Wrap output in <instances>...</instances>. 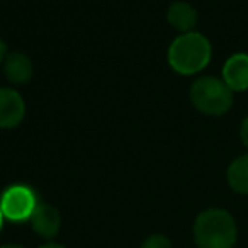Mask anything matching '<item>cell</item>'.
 I'll list each match as a JSON object with an SVG mask.
<instances>
[{
    "label": "cell",
    "instance_id": "16",
    "mask_svg": "<svg viewBox=\"0 0 248 248\" xmlns=\"http://www.w3.org/2000/svg\"><path fill=\"white\" fill-rule=\"evenodd\" d=\"M2 223H4V214H2V211H0V230H2Z\"/></svg>",
    "mask_w": 248,
    "mask_h": 248
},
{
    "label": "cell",
    "instance_id": "2",
    "mask_svg": "<svg viewBox=\"0 0 248 248\" xmlns=\"http://www.w3.org/2000/svg\"><path fill=\"white\" fill-rule=\"evenodd\" d=\"M213 48L209 39L201 32L180 34L169 48V63L180 75H194L204 70L211 62Z\"/></svg>",
    "mask_w": 248,
    "mask_h": 248
},
{
    "label": "cell",
    "instance_id": "11",
    "mask_svg": "<svg viewBox=\"0 0 248 248\" xmlns=\"http://www.w3.org/2000/svg\"><path fill=\"white\" fill-rule=\"evenodd\" d=\"M141 248H172V243L163 234H152L143 241Z\"/></svg>",
    "mask_w": 248,
    "mask_h": 248
},
{
    "label": "cell",
    "instance_id": "14",
    "mask_svg": "<svg viewBox=\"0 0 248 248\" xmlns=\"http://www.w3.org/2000/svg\"><path fill=\"white\" fill-rule=\"evenodd\" d=\"M39 248H65V247H63V245H58V243H53V241H49V243L41 245Z\"/></svg>",
    "mask_w": 248,
    "mask_h": 248
},
{
    "label": "cell",
    "instance_id": "1",
    "mask_svg": "<svg viewBox=\"0 0 248 248\" xmlns=\"http://www.w3.org/2000/svg\"><path fill=\"white\" fill-rule=\"evenodd\" d=\"M236 238V223L228 211L211 207L196 217L194 240L197 248H233Z\"/></svg>",
    "mask_w": 248,
    "mask_h": 248
},
{
    "label": "cell",
    "instance_id": "7",
    "mask_svg": "<svg viewBox=\"0 0 248 248\" xmlns=\"http://www.w3.org/2000/svg\"><path fill=\"white\" fill-rule=\"evenodd\" d=\"M223 80L233 92L248 90V55L234 53L224 62Z\"/></svg>",
    "mask_w": 248,
    "mask_h": 248
},
{
    "label": "cell",
    "instance_id": "13",
    "mask_svg": "<svg viewBox=\"0 0 248 248\" xmlns=\"http://www.w3.org/2000/svg\"><path fill=\"white\" fill-rule=\"evenodd\" d=\"M5 56H7V46H5V43L2 41V38H0V63L4 62Z\"/></svg>",
    "mask_w": 248,
    "mask_h": 248
},
{
    "label": "cell",
    "instance_id": "15",
    "mask_svg": "<svg viewBox=\"0 0 248 248\" xmlns=\"http://www.w3.org/2000/svg\"><path fill=\"white\" fill-rule=\"evenodd\" d=\"M0 248H24V247H19V245H4V247Z\"/></svg>",
    "mask_w": 248,
    "mask_h": 248
},
{
    "label": "cell",
    "instance_id": "5",
    "mask_svg": "<svg viewBox=\"0 0 248 248\" xmlns=\"http://www.w3.org/2000/svg\"><path fill=\"white\" fill-rule=\"evenodd\" d=\"M26 104L21 93L7 87L0 89V128H16L24 119Z\"/></svg>",
    "mask_w": 248,
    "mask_h": 248
},
{
    "label": "cell",
    "instance_id": "10",
    "mask_svg": "<svg viewBox=\"0 0 248 248\" xmlns=\"http://www.w3.org/2000/svg\"><path fill=\"white\" fill-rule=\"evenodd\" d=\"M228 186L236 194L248 196V153L234 158L226 170Z\"/></svg>",
    "mask_w": 248,
    "mask_h": 248
},
{
    "label": "cell",
    "instance_id": "4",
    "mask_svg": "<svg viewBox=\"0 0 248 248\" xmlns=\"http://www.w3.org/2000/svg\"><path fill=\"white\" fill-rule=\"evenodd\" d=\"M36 192L28 186H11L0 196V211L4 217L11 221H26L31 219L36 206H38Z\"/></svg>",
    "mask_w": 248,
    "mask_h": 248
},
{
    "label": "cell",
    "instance_id": "8",
    "mask_svg": "<svg viewBox=\"0 0 248 248\" xmlns=\"http://www.w3.org/2000/svg\"><path fill=\"white\" fill-rule=\"evenodd\" d=\"M4 72L9 82L16 83V85H21V83H28L31 80L34 68H32V62L29 60V56L17 51L5 56Z\"/></svg>",
    "mask_w": 248,
    "mask_h": 248
},
{
    "label": "cell",
    "instance_id": "9",
    "mask_svg": "<svg viewBox=\"0 0 248 248\" xmlns=\"http://www.w3.org/2000/svg\"><path fill=\"white\" fill-rule=\"evenodd\" d=\"M167 19H169V24L173 29L180 31L182 34L186 32H192L194 28L197 24V12L187 2H175L169 7L167 12Z\"/></svg>",
    "mask_w": 248,
    "mask_h": 248
},
{
    "label": "cell",
    "instance_id": "12",
    "mask_svg": "<svg viewBox=\"0 0 248 248\" xmlns=\"http://www.w3.org/2000/svg\"><path fill=\"white\" fill-rule=\"evenodd\" d=\"M240 138H241V143L243 146L248 150V116L241 121V126H240Z\"/></svg>",
    "mask_w": 248,
    "mask_h": 248
},
{
    "label": "cell",
    "instance_id": "6",
    "mask_svg": "<svg viewBox=\"0 0 248 248\" xmlns=\"http://www.w3.org/2000/svg\"><path fill=\"white\" fill-rule=\"evenodd\" d=\"M31 226L36 234H39L45 240H51L58 234L60 226H62V216L58 209L53 207L51 204L39 202L36 206L34 213L31 216Z\"/></svg>",
    "mask_w": 248,
    "mask_h": 248
},
{
    "label": "cell",
    "instance_id": "3",
    "mask_svg": "<svg viewBox=\"0 0 248 248\" xmlns=\"http://www.w3.org/2000/svg\"><path fill=\"white\" fill-rule=\"evenodd\" d=\"M233 90L216 77H201L190 87V102L206 116H223L233 106Z\"/></svg>",
    "mask_w": 248,
    "mask_h": 248
}]
</instances>
